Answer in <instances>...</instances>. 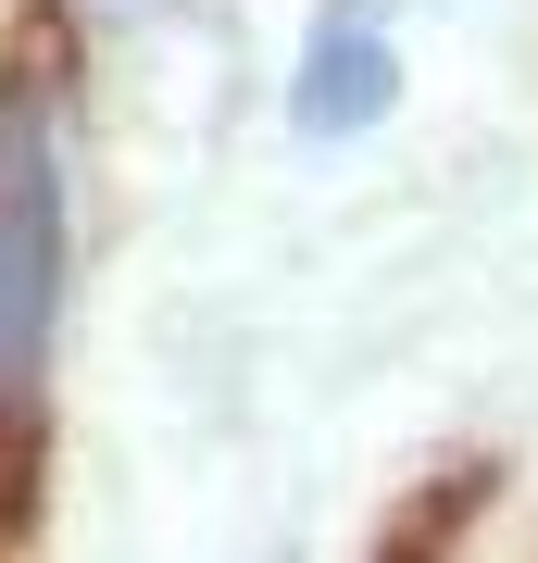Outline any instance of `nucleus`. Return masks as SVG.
<instances>
[{"mask_svg":"<svg viewBox=\"0 0 538 563\" xmlns=\"http://www.w3.org/2000/svg\"><path fill=\"white\" fill-rule=\"evenodd\" d=\"M151 13H176V0H88V25H151Z\"/></svg>","mask_w":538,"mask_h":563,"instance_id":"3","label":"nucleus"},{"mask_svg":"<svg viewBox=\"0 0 538 563\" xmlns=\"http://www.w3.org/2000/svg\"><path fill=\"white\" fill-rule=\"evenodd\" d=\"M63 125L51 88L13 76L0 88V401H39L51 339H63V263H76V225H63Z\"/></svg>","mask_w":538,"mask_h":563,"instance_id":"1","label":"nucleus"},{"mask_svg":"<svg viewBox=\"0 0 538 563\" xmlns=\"http://www.w3.org/2000/svg\"><path fill=\"white\" fill-rule=\"evenodd\" d=\"M388 101H400L388 0H326V13H314V38H300V76H288L300 139H363V125H388Z\"/></svg>","mask_w":538,"mask_h":563,"instance_id":"2","label":"nucleus"}]
</instances>
